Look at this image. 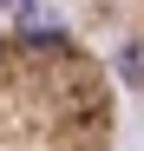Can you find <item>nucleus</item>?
Segmentation results:
<instances>
[{"mask_svg":"<svg viewBox=\"0 0 144 151\" xmlns=\"http://www.w3.org/2000/svg\"><path fill=\"white\" fill-rule=\"evenodd\" d=\"M0 151H118V79L79 27L0 33Z\"/></svg>","mask_w":144,"mask_h":151,"instance_id":"1","label":"nucleus"},{"mask_svg":"<svg viewBox=\"0 0 144 151\" xmlns=\"http://www.w3.org/2000/svg\"><path fill=\"white\" fill-rule=\"evenodd\" d=\"M66 13L98 46V59L125 86V99L144 112V0H66Z\"/></svg>","mask_w":144,"mask_h":151,"instance_id":"2","label":"nucleus"}]
</instances>
